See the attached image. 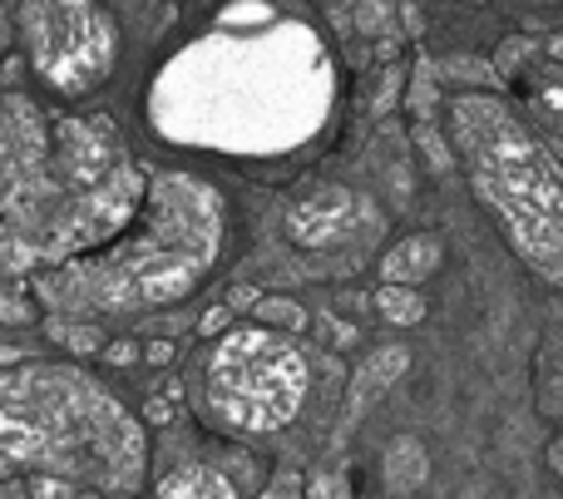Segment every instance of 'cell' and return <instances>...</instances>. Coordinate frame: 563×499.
Returning <instances> with one entry per match:
<instances>
[{"mask_svg": "<svg viewBox=\"0 0 563 499\" xmlns=\"http://www.w3.org/2000/svg\"><path fill=\"white\" fill-rule=\"evenodd\" d=\"M35 317V292H30L25 282H20L15 273H5L0 267V322H30Z\"/></svg>", "mask_w": 563, "mask_h": 499, "instance_id": "cell-12", "label": "cell"}, {"mask_svg": "<svg viewBox=\"0 0 563 499\" xmlns=\"http://www.w3.org/2000/svg\"><path fill=\"white\" fill-rule=\"evenodd\" d=\"M435 267H440V243L430 233H416V237L396 243L386 257H380V282L386 287H416V282H426Z\"/></svg>", "mask_w": 563, "mask_h": 499, "instance_id": "cell-8", "label": "cell"}, {"mask_svg": "<svg viewBox=\"0 0 563 499\" xmlns=\"http://www.w3.org/2000/svg\"><path fill=\"white\" fill-rule=\"evenodd\" d=\"M119 499H134V495H119Z\"/></svg>", "mask_w": 563, "mask_h": 499, "instance_id": "cell-22", "label": "cell"}, {"mask_svg": "<svg viewBox=\"0 0 563 499\" xmlns=\"http://www.w3.org/2000/svg\"><path fill=\"white\" fill-rule=\"evenodd\" d=\"M307 495V480H301V470H291V465H282V470L267 480V490L257 499H301Z\"/></svg>", "mask_w": 563, "mask_h": 499, "instance_id": "cell-14", "label": "cell"}, {"mask_svg": "<svg viewBox=\"0 0 563 499\" xmlns=\"http://www.w3.org/2000/svg\"><path fill=\"white\" fill-rule=\"evenodd\" d=\"M10 40H15V20H10L5 0H0V55H5V49H10Z\"/></svg>", "mask_w": 563, "mask_h": 499, "instance_id": "cell-17", "label": "cell"}, {"mask_svg": "<svg viewBox=\"0 0 563 499\" xmlns=\"http://www.w3.org/2000/svg\"><path fill=\"white\" fill-rule=\"evenodd\" d=\"M311 391L301 346L273 326H233L218 336L203 366V401L223 431L273 435L297 421Z\"/></svg>", "mask_w": 563, "mask_h": 499, "instance_id": "cell-4", "label": "cell"}, {"mask_svg": "<svg viewBox=\"0 0 563 499\" xmlns=\"http://www.w3.org/2000/svg\"><path fill=\"white\" fill-rule=\"evenodd\" d=\"M420 144H426V154H430V164L435 168H450V154H445V144H440V134L430 124H420Z\"/></svg>", "mask_w": 563, "mask_h": 499, "instance_id": "cell-16", "label": "cell"}, {"mask_svg": "<svg viewBox=\"0 0 563 499\" xmlns=\"http://www.w3.org/2000/svg\"><path fill=\"white\" fill-rule=\"evenodd\" d=\"M380 475H386V490L390 495H416L430 475V461H426V445L410 441V435H396L380 455Z\"/></svg>", "mask_w": 563, "mask_h": 499, "instance_id": "cell-10", "label": "cell"}, {"mask_svg": "<svg viewBox=\"0 0 563 499\" xmlns=\"http://www.w3.org/2000/svg\"><path fill=\"white\" fill-rule=\"evenodd\" d=\"M450 129L475 178V193L495 208L509 243L549 282H563V174L549 148L525 134L515 114L489 95L450 104Z\"/></svg>", "mask_w": 563, "mask_h": 499, "instance_id": "cell-3", "label": "cell"}, {"mask_svg": "<svg viewBox=\"0 0 563 499\" xmlns=\"http://www.w3.org/2000/svg\"><path fill=\"white\" fill-rule=\"evenodd\" d=\"M410 366V352L406 346H380V352H371V362L356 372V381H351V401H346V431L361 421V411H366L371 401H380V396L390 391V381H396L400 372Z\"/></svg>", "mask_w": 563, "mask_h": 499, "instance_id": "cell-7", "label": "cell"}, {"mask_svg": "<svg viewBox=\"0 0 563 499\" xmlns=\"http://www.w3.org/2000/svg\"><path fill=\"white\" fill-rule=\"evenodd\" d=\"M549 49H554V55H563V35H554V45H549Z\"/></svg>", "mask_w": 563, "mask_h": 499, "instance_id": "cell-20", "label": "cell"}, {"mask_svg": "<svg viewBox=\"0 0 563 499\" xmlns=\"http://www.w3.org/2000/svg\"><path fill=\"white\" fill-rule=\"evenodd\" d=\"M168 356H174V346H168V342H158V346H148V362H168Z\"/></svg>", "mask_w": 563, "mask_h": 499, "instance_id": "cell-18", "label": "cell"}, {"mask_svg": "<svg viewBox=\"0 0 563 499\" xmlns=\"http://www.w3.org/2000/svg\"><path fill=\"white\" fill-rule=\"evenodd\" d=\"M228 233V203L213 184L194 174H154L134 223L114 243L85 257L35 273L30 292L59 317L95 322L148 307L184 302L218 267Z\"/></svg>", "mask_w": 563, "mask_h": 499, "instance_id": "cell-1", "label": "cell"}, {"mask_svg": "<svg viewBox=\"0 0 563 499\" xmlns=\"http://www.w3.org/2000/svg\"><path fill=\"white\" fill-rule=\"evenodd\" d=\"M257 317H263V326H273V332H297L301 322H307V312H301L297 302H287V297H257Z\"/></svg>", "mask_w": 563, "mask_h": 499, "instance_id": "cell-13", "label": "cell"}, {"mask_svg": "<svg viewBox=\"0 0 563 499\" xmlns=\"http://www.w3.org/2000/svg\"><path fill=\"white\" fill-rule=\"evenodd\" d=\"M158 499H238L233 480L213 465H174V470L158 480Z\"/></svg>", "mask_w": 563, "mask_h": 499, "instance_id": "cell-9", "label": "cell"}, {"mask_svg": "<svg viewBox=\"0 0 563 499\" xmlns=\"http://www.w3.org/2000/svg\"><path fill=\"white\" fill-rule=\"evenodd\" d=\"M554 465H559V475H563V441L554 445Z\"/></svg>", "mask_w": 563, "mask_h": 499, "instance_id": "cell-19", "label": "cell"}, {"mask_svg": "<svg viewBox=\"0 0 563 499\" xmlns=\"http://www.w3.org/2000/svg\"><path fill=\"white\" fill-rule=\"evenodd\" d=\"M366 213L371 208L361 203L351 188H317V193H307L297 208L287 213V233L297 247H331V243H346L351 233H361L366 228Z\"/></svg>", "mask_w": 563, "mask_h": 499, "instance_id": "cell-6", "label": "cell"}, {"mask_svg": "<svg viewBox=\"0 0 563 499\" xmlns=\"http://www.w3.org/2000/svg\"><path fill=\"white\" fill-rule=\"evenodd\" d=\"M301 499H356V495H351V485L341 475H311Z\"/></svg>", "mask_w": 563, "mask_h": 499, "instance_id": "cell-15", "label": "cell"}, {"mask_svg": "<svg viewBox=\"0 0 563 499\" xmlns=\"http://www.w3.org/2000/svg\"><path fill=\"white\" fill-rule=\"evenodd\" d=\"M144 461V425L89 372L65 362H20L0 372V480L35 475L134 495Z\"/></svg>", "mask_w": 563, "mask_h": 499, "instance_id": "cell-2", "label": "cell"}, {"mask_svg": "<svg viewBox=\"0 0 563 499\" xmlns=\"http://www.w3.org/2000/svg\"><path fill=\"white\" fill-rule=\"evenodd\" d=\"M0 253H5V228H0Z\"/></svg>", "mask_w": 563, "mask_h": 499, "instance_id": "cell-21", "label": "cell"}, {"mask_svg": "<svg viewBox=\"0 0 563 499\" xmlns=\"http://www.w3.org/2000/svg\"><path fill=\"white\" fill-rule=\"evenodd\" d=\"M15 40L55 95H95L119 65V25L99 0H20Z\"/></svg>", "mask_w": 563, "mask_h": 499, "instance_id": "cell-5", "label": "cell"}, {"mask_svg": "<svg viewBox=\"0 0 563 499\" xmlns=\"http://www.w3.org/2000/svg\"><path fill=\"white\" fill-rule=\"evenodd\" d=\"M376 307H380V317H386V322H396V326H416L420 317H426V302H420L416 287H380Z\"/></svg>", "mask_w": 563, "mask_h": 499, "instance_id": "cell-11", "label": "cell"}]
</instances>
